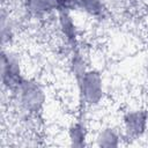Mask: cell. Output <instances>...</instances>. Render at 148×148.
I'll return each instance as SVG.
<instances>
[{
  "label": "cell",
  "instance_id": "1",
  "mask_svg": "<svg viewBox=\"0 0 148 148\" xmlns=\"http://www.w3.org/2000/svg\"><path fill=\"white\" fill-rule=\"evenodd\" d=\"M21 105L29 112H37L44 104L45 95L43 89L35 82H22L18 87Z\"/></svg>",
  "mask_w": 148,
  "mask_h": 148
},
{
  "label": "cell",
  "instance_id": "2",
  "mask_svg": "<svg viewBox=\"0 0 148 148\" xmlns=\"http://www.w3.org/2000/svg\"><path fill=\"white\" fill-rule=\"evenodd\" d=\"M80 89L88 103H97L102 98V80L96 72H84L80 77Z\"/></svg>",
  "mask_w": 148,
  "mask_h": 148
},
{
  "label": "cell",
  "instance_id": "3",
  "mask_svg": "<svg viewBox=\"0 0 148 148\" xmlns=\"http://www.w3.org/2000/svg\"><path fill=\"white\" fill-rule=\"evenodd\" d=\"M1 73H2V81L8 87L17 88L23 82L20 74L18 61L12 54H6V53L2 54Z\"/></svg>",
  "mask_w": 148,
  "mask_h": 148
},
{
  "label": "cell",
  "instance_id": "4",
  "mask_svg": "<svg viewBox=\"0 0 148 148\" xmlns=\"http://www.w3.org/2000/svg\"><path fill=\"white\" fill-rule=\"evenodd\" d=\"M124 123H125V127H126L127 133L130 135L138 136L146 128L147 114H146V112L139 111V110L130 111V112H127L125 114Z\"/></svg>",
  "mask_w": 148,
  "mask_h": 148
},
{
  "label": "cell",
  "instance_id": "5",
  "mask_svg": "<svg viewBox=\"0 0 148 148\" xmlns=\"http://www.w3.org/2000/svg\"><path fill=\"white\" fill-rule=\"evenodd\" d=\"M59 18H60V25L62 28L64 34L67 36V39H69V40L74 39L75 38V30H74V24L71 20V16L65 10H62Z\"/></svg>",
  "mask_w": 148,
  "mask_h": 148
},
{
  "label": "cell",
  "instance_id": "6",
  "mask_svg": "<svg viewBox=\"0 0 148 148\" xmlns=\"http://www.w3.org/2000/svg\"><path fill=\"white\" fill-rule=\"evenodd\" d=\"M75 3L91 15H97L102 12V3L99 0H76Z\"/></svg>",
  "mask_w": 148,
  "mask_h": 148
},
{
  "label": "cell",
  "instance_id": "7",
  "mask_svg": "<svg viewBox=\"0 0 148 148\" xmlns=\"http://www.w3.org/2000/svg\"><path fill=\"white\" fill-rule=\"evenodd\" d=\"M117 135L111 131V130H105L103 131L99 136H98V143L101 146H105V147H110V146H116L117 145Z\"/></svg>",
  "mask_w": 148,
  "mask_h": 148
},
{
  "label": "cell",
  "instance_id": "8",
  "mask_svg": "<svg viewBox=\"0 0 148 148\" xmlns=\"http://www.w3.org/2000/svg\"><path fill=\"white\" fill-rule=\"evenodd\" d=\"M71 140L74 146H81L84 140V131L81 125H74L71 130Z\"/></svg>",
  "mask_w": 148,
  "mask_h": 148
}]
</instances>
